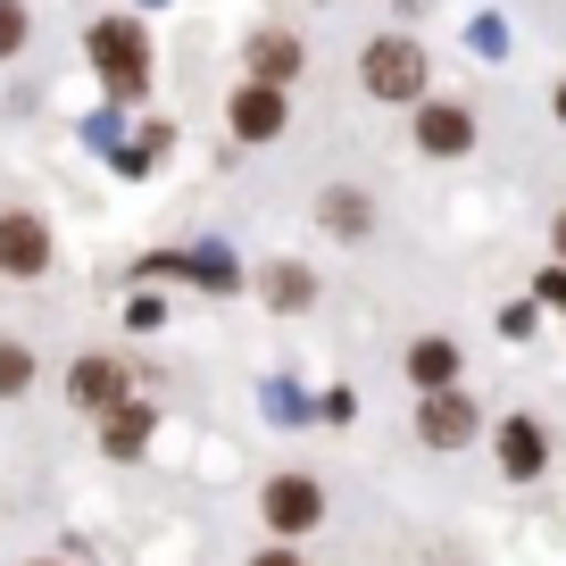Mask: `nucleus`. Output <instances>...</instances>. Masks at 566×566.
<instances>
[{
    "instance_id": "5",
    "label": "nucleus",
    "mask_w": 566,
    "mask_h": 566,
    "mask_svg": "<svg viewBox=\"0 0 566 566\" xmlns=\"http://www.w3.org/2000/svg\"><path fill=\"white\" fill-rule=\"evenodd\" d=\"M417 433H424V442H433V450H459L467 442V433H475V400H459V391H424V417H417Z\"/></svg>"
},
{
    "instance_id": "14",
    "label": "nucleus",
    "mask_w": 566,
    "mask_h": 566,
    "mask_svg": "<svg viewBox=\"0 0 566 566\" xmlns=\"http://www.w3.org/2000/svg\"><path fill=\"white\" fill-rule=\"evenodd\" d=\"M308 292H317L308 266H275V275H266V301H275V308H308Z\"/></svg>"
},
{
    "instance_id": "11",
    "label": "nucleus",
    "mask_w": 566,
    "mask_h": 566,
    "mask_svg": "<svg viewBox=\"0 0 566 566\" xmlns=\"http://www.w3.org/2000/svg\"><path fill=\"white\" fill-rule=\"evenodd\" d=\"M408 375H417L424 391L459 384V350H450V342H417V350H408Z\"/></svg>"
},
{
    "instance_id": "15",
    "label": "nucleus",
    "mask_w": 566,
    "mask_h": 566,
    "mask_svg": "<svg viewBox=\"0 0 566 566\" xmlns=\"http://www.w3.org/2000/svg\"><path fill=\"white\" fill-rule=\"evenodd\" d=\"M25 384H34V358H25L18 342H0V400H18Z\"/></svg>"
},
{
    "instance_id": "1",
    "label": "nucleus",
    "mask_w": 566,
    "mask_h": 566,
    "mask_svg": "<svg viewBox=\"0 0 566 566\" xmlns=\"http://www.w3.org/2000/svg\"><path fill=\"white\" fill-rule=\"evenodd\" d=\"M92 67H101V84L117 92V101H134V92L150 84V42H142V25L134 18L92 25Z\"/></svg>"
},
{
    "instance_id": "8",
    "label": "nucleus",
    "mask_w": 566,
    "mask_h": 566,
    "mask_svg": "<svg viewBox=\"0 0 566 566\" xmlns=\"http://www.w3.org/2000/svg\"><path fill=\"white\" fill-rule=\"evenodd\" d=\"M417 142H424V150H442V159H450V150H467V142H475V117H467V108H417Z\"/></svg>"
},
{
    "instance_id": "13",
    "label": "nucleus",
    "mask_w": 566,
    "mask_h": 566,
    "mask_svg": "<svg viewBox=\"0 0 566 566\" xmlns=\"http://www.w3.org/2000/svg\"><path fill=\"white\" fill-rule=\"evenodd\" d=\"M325 226H334V233H350V242H358V233H375V209H367L358 192H325Z\"/></svg>"
},
{
    "instance_id": "19",
    "label": "nucleus",
    "mask_w": 566,
    "mask_h": 566,
    "mask_svg": "<svg viewBox=\"0 0 566 566\" xmlns=\"http://www.w3.org/2000/svg\"><path fill=\"white\" fill-rule=\"evenodd\" d=\"M558 250H566V217H558Z\"/></svg>"
},
{
    "instance_id": "17",
    "label": "nucleus",
    "mask_w": 566,
    "mask_h": 566,
    "mask_svg": "<svg viewBox=\"0 0 566 566\" xmlns=\"http://www.w3.org/2000/svg\"><path fill=\"white\" fill-rule=\"evenodd\" d=\"M542 301H558V308H566V275H542Z\"/></svg>"
},
{
    "instance_id": "9",
    "label": "nucleus",
    "mask_w": 566,
    "mask_h": 566,
    "mask_svg": "<svg viewBox=\"0 0 566 566\" xmlns=\"http://www.w3.org/2000/svg\"><path fill=\"white\" fill-rule=\"evenodd\" d=\"M500 467H509L516 483L542 475V424H533V417H509V424H500Z\"/></svg>"
},
{
    "instance_id": "4",
    "label": "nucleus",
    "mask_w": 566,
    "mask_h": 566,
    "mask_svg": "<svg viewBox=\"0 0 566 566\" xmlns=\"http://www.w3.org/2000/svg\"><path fill=\"white\" fill-rule=\"evenodd\" d=\"M51 266V233H42V217H0V275H42Z\"/></svg>"
},
{
    "instance_id": "2",
    "label": "nucleus",
    "mask_w": 566,
    "mask_h": 566,
    "mask_svg": "<svg viewBox=\"0 0 566 566\" xmlns=\"http://www.w3.org/2000/svg\"><path fill=\"white\" fill-rule=\"evenodd\" d=\"M358 84L375 92V101H417L424 92V51L417 42H367V59H358Z\"/></svg>"
},
{
    "instance_id": "18",
    "label": "nucleus",
    "mask_w": 566,
    "mask_h": 566,
    "mask_svg": "<svg viewBox=\"0 0 566 566\" xmlns=\"http://www.w3.org/2000/svg\"><path fill=\"white\" fill-rule=\"evenodd\" d=\"M259 566H301V558H292V549H266V558Z\"/></svg>"
},
{
    "instance_id": "12",
    "label": "nucleus",
    "mask_w": 566,
    "mask_h": 566,
    "mask_svg": "<svg viewBox=\"0 0 566 566\" xmlns=\"http://www.w3.org/2000/svg\"><path fill=\"white\" fill-rule=\"evenodd\" d=\"M142 442H150V417L142 408H108V459H134Z\"/></svg>"
},
{
    "instance_id": "16",
    "label": "nucleus",
    "mask_w": 566,
    "mask_h": 566,
    "mask_svg": "<svg viewBox=\"0 0 566 566\" xmlns=\"http://www.w3.org/2000/svg\"><path fill=\"white\" fill-rule=\"evenodd\" d=\"M18 42H25V9H18V0H0V59L18 51Z\"/></svg>"
},
{
    "instance_id": "3",
    "label": "nucleus",
    "mask_w": 566,
    "mask_h": 566,
    "mask_svg": "<svg viewBox=\"0 0 566 566\" xmlns=\"http://www.w3.org/2000/svg\"><path fill=\"white\" fill-rule=\"evenodd\" d=\"M317 516H325V492L308 475H275V483H266V525H275V533H308Z\"/></svg>"
},
{
    "instance_id": "7",
    "label": "nucleus",
    "mask_w": 566,
    "mask_h": 566,
    "mask_svg": "<svg viewBox=\"0 0 566 566\" xmlns=\"http://www.w3.org/2000/svg\"><path fill=\"white\" fill-rule=\"evenodd\" d=\"M67 391H75L84 408H117V400H125V367H117V358H75Z\"/></svg>"
},
{
    "instance_id": "6",
    "label": "nucleus",
    "mask_w": 566,
    "mask_h": 566,
    "mask_svg": "<svg viewBox=\"0 0 566 566\" xmlns=\"http://www.w3.org/2000/svg\"><path fill=\"white\" fill-rule=\"evenodd\" d=\"M233 134H242V142L283 134V84H242V92H233Z\"/></svg>"
},
{
    "instance_id": "10",
    "label": "nucleus",
    "mask_w": 566,
    "mask_h": 566,
    "mask_svg": "<svg viewBox=\"0 0 566 566\" xmlns=\"http://www.w3.org/2000/svg\"><path fill=\"white\" fill-rule=\"evenodd\" d=\"M250 67H259V84H292V75H301V42L292 34H259L250 42Z\"/></svg>"
},
{
    "instance_id": "20",
    "label": "nucleus",
    "mask_w": 566,
    "mask_h": 566,
    "mask_svg": "<svg viewBox=\"0 0 566 566\" xmlns=\"http://www.w3.org/2000/svg\"><path fill=\"white\" fill-rule=\"evenodd\" d=\"M558 117H566V84H558Z\"/></svg>"
}]
</instances>
